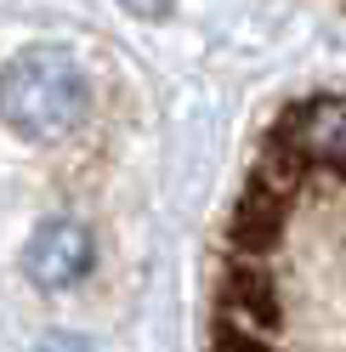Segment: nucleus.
Returning a JSON list of instances; mask_svg holds the SVG:
<instances>
[{"mask_svg": "<svg viewBox=\"0 0 346 352\" xmlns=\"http://www.w3.org/2000/svg\"><path fill=\"white\" fill-rule=\"evenodd\" d=\"M205 352H346V91L267 120L216 233Z\"/></svg>", "mask_w": 346, "mask_h": 352, "instance_id": "1", "label": "nucleus"}, {"mask_svg": "<svg viewBox=\"0 0 346 352\" xmlns=\"http://www.w3.org/2000/svg\"><path fill=\"white\" fill-rule=\"evenodd\" d=\"M85 74L69 52L57 46H29L12 63H0V120L12 137L34 148L74 137L85 120Z\"/></svg>", "mask_w": 346, "mask_h": 352, "instance_id": "2", "label": "nucleus"}, {"mask_svg": "<svg viewBox=\"0 0 346 352\" xmlns=\"http://www.w3.org/2000/svg\"><path fill=\"white\" fill-rule=\"evenodd\" d=\"M23 267H29L34 284H46V290H69V284H80V273L91 267V239H85L80 222L57 216V222H46L34 233Z\"/></svg>", "mask_w": 346, "mask_h": 352, "instance_id": "3", "label": "nucleus"}]
</instances>
